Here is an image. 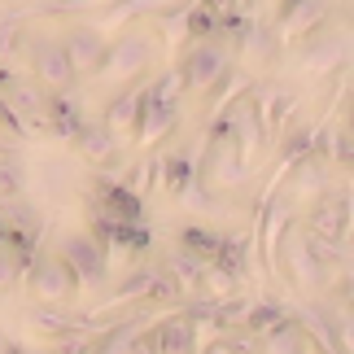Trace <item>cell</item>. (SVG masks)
<instances>
[{
	"mask_svg": "<svg viewBox=\"0 0 354 354\" xmlns=\"http://www.w3.org/2000/svg\"><path fill=\"white\" fill-rule=\"evenodd\" d=\"M84 206L92 210H101V214H114V219H145V197H140V188L127 184L118 175H92V184H88V193H84Z\"/></svg>",
	"mask_w": 354,
	"mask_h": 354,
	"instance_id": "cell-12",
	"label": "cell"
},
{
	"mask_svg": "<svg viewBox=\"0 0 354 354\" xmlns=\"http://www.w3.org/2000/svg\"><path fill=\"white\" fill-rule=\"evenodd\" d=\"M350 219H354L350 193H337V188H328L324 197L306 201V214H302L297 223H302L306 236H315L319 245H328L333 254L350 258Z\"/></svg>",
	"mask_w": 354,
	"mask_h": 354,
	"instance_id": "cell-5",
	"label": "cell"
},
{
	"mask_svg": "<svg viewBox=\"0 0 354 354\" xmlns=\"http://www.w3.org/2000/svg\"><path fill=\"white\" fill-rule=\"evenodd\" d=\"M258 346L263 350H271V354H302V350H319L315 346V337H310V328L302 324V315H284V319H276L271 328L258 337Z\"/></svg>",
	"mask_w": 354,
	"mask_h": 354,
	"instance_id": "cell-18",
	"label": "cell"
},
{
	"mask_svg": "<svg viewBox=\"0 0 354 354\" xmlns=\"http://www.w3.org/2000/svg\"><path fill=\"white\" fill-rule=\"evenodd\" d=\"M328 162L342 175H350V167H354V131H350V122H342V127H328Z\"/></svg>",
	"mask_w": 354,
	"mask_h": 354,
	"instance_id": "cell-22",
	"label": "cell"
},
{
	"mask_svg": "<svg viewBox=\"0 0 354 354\" xmlns=\"http://www.w3.org/2000/svg\"><path fill=\"white\" fill-rule=\"evenodd\" d=\"M22 280H26L31 302H44V306H71L79 297V289H84L79 276H75V267L66 263L57 250H35V258L22 271Z\"/></svg>",
	"mask_w": 354,
	"mask_h": 354,
	"instance_id": "cell-4",
	"label": "cell"
},
{
	"mask_svg": "<svg viewBox=\"0 0 354 354\" xmlns=\"http://www.w3.org/2000/svg\"><path fill=\"white\" fill-rule=\"evenodd\" d=\"M84 227L97 241H105L110 254H127L131 263L153 250V232L145 227V219H114V214H101V210L84 206Z\"/></svg>",
	"mask_w": 354,
	"mask_h": 354,
	"instance_id": "cell-9",
	"label": "cell"
},
{
	"mask_svg": "<svg viewBox=\"0 0 354 354\" xmlns=\"http://www.w3.org/2000/svg\"><path fill=\"white\" fill-rule=\"evenodd\" d=\"M26 66H31V79L44 92H66V88H79L84 79L75 75L71 57H66L62 39L57 35H26Z\"/></svg>",
	"mask_w": 354,
	"mask_h": 354,
	"instance_id": "cell-8",
	"label": "cell"
},
{
	"mask_svg": "<svg viewBox=\"0 0 354 354\" xmlns=\"http://www.w3.org/2000/svg\"><path fill=\"white\" fill-rule=\"evenodd\" d=\"M22 263H18V258H13L9 250H5V245H0V293H5V289H13V284H18L22 280Z\"/></svg>",
	"mask_w": 354,
	"mask_h": 354,
	"instance_id": "cell-24",
	"label": "cell"
},
{
	"mask_svg": "<svg viewBox=\"0 0 354 354\" xmlns=\"http://www.w3.org/2000/svg\"><path fill=\"white\" fill-rule=\"evenodd\" d=\"M84 5H105V0H57L53 9H84Z\"/></svg>",
	"mask_w": 354,
	"mask_h": 354,
	"instance_id": "cell-27",
	"label": "cell"
},
{
	"mask_svg": "<svg viewBox=\"0 0 354 354\" xmlns=\"http://www.w3.org/2000/svg\"><path fill=\"white\" fill-rule=\"evenodd\" d=\"M197 162H201V153H197V145H193V140H180L175 149H167V153L158 158V180H162V193L180 201V197L188 193V184L197 180Z\"/></svg>",
	"mask_w": 354,
	"mask_h": 354,
	"instance_id": "cell-15",
	"label": "cell"
},
{
	"mask_svg": "<svg viewBox=\"0 0 354 354\" xmlns=\"http://www.w3.org/2000/svg\"><path fill=\"white\" fill-rule=\"evenodd\" d=\"M71 145H75V153L84 158L88 167L105 171V167H114V162L122 158V145H127V140H122L118 131H110L101 118H88L84 127H79V136H75Z\"/></svg>",
	"mask_w": 354,
	"mask_h": 354,
	"instance_id": "cell-14",
	"label": "cell"
},
{
	"mask_svg": "<svg viewBox=\"0 0 354 354\" xmlns=\"http://www.w3.org/2000/svg\"><path fill=\"white\" fill-rule=\"evenodd\" d=\"M232 66H236L232 48H227L219 35H206V39H193V44H184L180 62H175V75H180L188 101H193V97H206V92L219 84V79L232 71Z\"/></svg>",
	"mask_w": 354,
	"mask_h": 354,
	"instance_id": "cell-3",
	"label": "cell"
},
{
	"mask_svg": "<svg viewBox=\"0 0 354 354\" xmlns=\"http://www.w3.org/2000/svg\"><path fill=\"white\" fill-rule=\"evenodd\" d=\"M284 315H289V306L276 302V297H263V302H245V310H241V333L258 342V337H263L276 319H284Z\"/></svg>",
	"mask_w": 354,
	"mask_h": 354,
	"instance_id": "cell-21",
	"label": "cell"
},
{
	"mask_svg": "<svg viewBox=\"0 0 354 354\" xmlns=\"http://www.w3.org/2000/svg\"><path fill=\"white\" fill-rule=\"evenodd\" d=\"M136 350H162V354H188V350H201V328H197V319L180 306L175 315L158 319L153 328L145 324L140 337H136Z\"/></svg>",
	"mask_w": 354,
	"mask_h": 354,
	"instance_id": "cell-13",
	"label": "cell"
},
{
	"mask_svg": "<svg viewBox=\"0 0 354 354\" xmlns=\"http://www.w3.org/2000/svg\"><path fill=\"white\" fill-rule=\"evenodd\" d=\"M219 227H210V223H201V219H188L175 227V250H184V254H193L201 258V263H210L214 250H219Z\"/></svg>",
	"mask_w": 354,
	"mask_h": 354,
	"instance_id": "cell-19",
	"label": "cell"
},
{
	"mask_svg": "<svg viewBox=\"0 0 354 354\" xmlns=\"http://www.w3.org/2000/svg\"><path fill=\"white\" fill-rule=\"evenodd\" d=\"M158 53H162V39L149 31V26L127 22L118 35H110V44H105L97 79L101 84H136V79H149L153 66H158Z\"/></svg>",
	"mask_w": 354,
	"mask_h": 354,
	"instance_id": "cell-2",
	"label": "cell"
},
{
	"mask_svg": "<svg viewBox=\"0 0 354 354\" xmlns=\"http://www.w3.org/2000/svg\"><path fill=\"white\" fill-rule=\"evenodd\" d=\"M271 258H276V271H280V276L289 280L302 297H319V293H328V284L337 280V263H346V258H342V254H333L328 245H319L315 236H306V232H302V223H293L289 232L276 241Z\"/></svg>",
	"mask_w": 354,
	"mask_h": 354,
	"instance_id": "cell-1",
	"label": "cell"
},
{
	"mask_svg": "<svg viewBox=\"0 0 354 354\" xmlns=\"http://www.w3.org/2000/svg\"><path fill=\"white\" fill-rule=\"evenodd\" d=\"M5 232H9V223H5V214H0V245H5Z\"/></svg>",
	"mask_w": 354,
	"mask_h": 354,
	"instance_id": "cell-28",
	"label": "cell"
},
{
	"mask_svg": "<svg viewBox=\"0 0 354 354\" xmlns=\"http://www.w3.org/2000/svg\"><path fill=\"white\" fill-rule=\"evenodd\" d=\"M0 136H5V140H13V145L31 136V131H26V122H22V114L9 105V97H5V92H0Z\"/></svg>",
	"mask_w": 354,
	"mask_h": 354,
	"instance_id": "cell-23",
	"label": "cell"
},
{
	"mask_svg": "<svg viewBox=\"0 0 354 354\" xmlns=\"http://www.w3.org/2000/svg\"><path fill=\"white\" fill-rule=\"evenodd\" d=\"M57 254L75 267V276L84 289H105L114 280V254L105 250V241H97L88 227H71L57 241Z\"/></svg>",
	"mask_w": 354,
	"mask_h": 354,
	"instance_id": "cell-6",
	"label": "cell"
},
{
	"mask_svg": "<svg viewBox=\"0 0 354 354\" xmlns=\"http://www.w3.org/2000/svg\"><path fill=\"white\" fill-rule=\"evenodd\" d=\"M162 267L171 271L175 280H180V289H184V297L188 293H201L206 289V263H201V258H193V254H184V250H171L162 254Z\"/></svg>",
	"mask_w": 354,
	"mask_h": 354,
	"instance_id": "cell-20",
	"label": "cell"
},
{
	"mask_svg": "<svg viewBox=\"0 0 354 354\" xmlns=\"http://www.w3.org/2000/svg\"><path fill=\"white\" fill-rule=\"evenodd\" d=\"M18 79H22V75H18V71H13V66H9L5 57H0V92H9L13 84H18Z\"/></svg>",
	"mask_w": 354,
	"mask_h": 354,
	"instance_id": "cell-26",
	"label": "cell"
},
{
	"mask_svg": "<svg viewBox=\"0 0 354 354\" xmlns=\"http://www.w3.org/2000/svg\"><path fill=\"white\" fill-rule=\"evenodd\" d=\"M328 188H337V167L324 153H302V158H293L289 162V171H284V184H280V193L284 197H293L297 206H306V201H315L324 197Z\"/></svg>",
	"mask_w": 354,
	"mask_h": 354,
	"instance_id": "cell-11",
	"label": "cell"
},
{
	"mask_svg": "<svg viewBox=\"0 0 354 354\" xmlns=\"http://www.w3.org/2000/svg\"><path fill=\"white\" fill-rule=\"evenodd\" d=\"M84 122H88V110H84V101H79V92H75V88H66V92H48V97H44V131H53L57 140L71 145Z\"/></svg>",
	"mask_w": 354,
	"mask_h": 354,
	"instance_id": "cell-16",
	"label": "cell"
},
{
	"mask_svg": "<svg viewBox=\"0 0 354 354\" xmlns=\"http://www.w3.org/2000/svg\"><path fill=\"white\" fill-rule=\"evenodd\" d=\"M293 53H297V66H302L306 75L346 71V62H350V31H346V26H337V22H324L310 35L297 39Z\"/></svg>",
	"mask_w": 354,
	"mask_h": 354,
	"instance_id": "cell-7",
	"label": "cell"
},
{
	"mask_svg": "<svg viewBox=\"0 0 354 354\" xmlns=\"http://www.w3.org/2000/svg\"><path fill=\"white\" fill-rule=\"evenodd\" d=\"M57 39H62L66 57H71V66H75V75L79 79H97L105 44H110V31H105L97 18H79V22H66Z\"/></svg>",
	"mask_w": 354,
	"mask_h": 354,
	"instance_id": "cell-10",
	"label": "cell"
},
{
	"mask_svg": "<svg viewBox=\"0 0 354 354\" xmlns=\"http://www.w3.org/2000/svg\"><path fill=\"white\" fill-rule=\"evenodd\" d=\"M140 84L145 79H136V84H114V92L105 97V105H101V122L110 131H118L122 140L131 136V122H136V110H140Z\"/></svg>",
	"mask_w": 354,
	"mask_h": 354,
	"instance_id": "cell-17",
	"label": "cell"
},
{
	"mask_svg": "<svg viewBox=\"0 0 354 354\" xmlns=\"http://www.w3.org/2000/svg\"><path fill=\"white\" fill-rule=\"evenodd\" d=\"M26 39V31H18L13 22H0V57H13V48H18Z\"/></svg>",
	"mask_w": 354,
	"mask_h": 354,
	"instance_id": "cell-25",
	"label": "cell"
}]
</instances>
